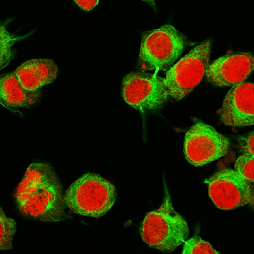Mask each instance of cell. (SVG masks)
Instances as JSON below:
<instances>
[{"mask_svg": "<svg viewBox=\"0 0 254 254\" xmlns=\"http://www.w3.org/2000/svg\"><path fill=\"white\" fill-rule=\"evenodd\" d=\"M189 233L187 222L174 209L165 189L160 207L148 213L141 224L142 240L151 248L171 252L186 241Z\"/></svg>", "mask_w": 254, "mask_h": 254, "instance_id": "cell-2", "label": "cell"}, {"mask_svg": "<svg viewBox=\"0 0 254 254\" xmlns=\"http://www.w3.org/2000/svg\"><path fill=\"white\" fill-rule=\"evenodd\" d=\"M230 146L228 138L214 127L198 122L185 134L184 152L188 162L200 167L224 156Z\"/></svg>", "mask_w": 254, "mask_h": 254, "instance_id": "cell-7", "label": "cell"}, {"mask_svg": "<svg viewBox=\"0 0 254 254\" xmlns=\"http://www.w3.org/2000/svg\"><path fill=\"white\" fill-rule=\"evenodd\" d=\"M254 84L244 82L231 88L221 109L222 122L228 126L244 127L254 123Z\"/></svg>", "mask_w": 254, "mask_h": 254, "instance_id": "cell-10", "label": "cell"}, {"mask_svg": "<svg viewBox=\"0 0 254 254\" xmlns=\"http://www.w3.org/2000/svg\"><path fill=\"white\" fill-rule=\"evenodd\" d=\"M208 193L215 206L230 210L245 205L253 206V185L235 170H221L205 181Z\"/></svg>", "mask_w": 254, "mask_h": 254, "instance_id": "cell-8", "label": "cell"}, {"mask_svg": "<svg viewBox=\"0 0 254 254\" xmlns=\"http://www.w3.org/2000/svg\"><path fill=\"white\" fill-rule=\"evenodd\" d=\"M24 36H16L8 32L0 23V70L6 67L12 58V47Z\"/></svg>", "mask_w": 254, "mask_h": 254, "instance_id": "cell-13", "label": "cell"}, {"mask_svg": "<svg viewBox=\"0 0 254 254\" xmlns=\"http://www.w3.org/2000/svg\"><path fill=\"white\" fill-rule=\"evenodd\" d=\"M16 232V223L0 207V251L10 250Z\"/></svg>", "mask_w": 254, "mask_h": 254, "instance_id": "cell-14", "label": "cell"}, {"mask_svg": "<svg viewBox=\"0 0 254 254\" xmlns=\"http://www.w3.org/2000/svg\"><path fill=\"white\" fill-rule=\"evenodd\" d=\"M14 72L24 89L37 91L55 80L58 67L51 59H35L23 63Z\"/></svg>", "mask_w": 254, "mask_h": 254, "instance_id": "cell-11", "label": "cell"}, {"mask_svg": "<svg viewBox=\"0 0 254 254\" xmlns=\"http://www.w3.org/2000/svg\"><path fill=\"white\" fill-rule=\"evenodd\" d=\"M254 156L249 153L241 155L235 164V171L251 183L254 180Z\"/></svg>", "mask_w": 254, "mask_h": 254, "instance_id": "cell-16", "label": "cell"}, {"mask_svg": "<svg viewBox=\"0 0 254 254\" xmlns=\"http://www.w3.org/2000/svg\"><path fill=\"white\" fill-rule=\"evenodd\" d=\"M124 100L134 109L144 112L161 108L169 96L163 78L144 72H131L122 81Z\"/></svg>", "mask_w": 254, "mask_h": 254, "instance_id": "cell-6", "label": "cell"}, {"mask_svg": "<svg viewBox=\"0 0 254 254\" xmlns=\"http://www.w3.org/2000/svg\"><path fill=\"white\" fill-rule=\"evenodd\" d=\"M211 45L210 40L199 43L166 72L163 82L169 97L181 100L199 84L205 75Z\"/></svg>", "mask_w": 254, "mask_h": 254, "instance_id": "cell-5", "label": "cell"}, {"mask_svg": "<svg viewBox=\"0 0 254 254\" xmlns=\"http://www.w3.org/2000/svg\"><path fill=\"white\" fill-rule=\"evenodd\" d=\"M40 96V90L24 89L14 71L0 78V104L7 109L30 107Z\"/></svg>", "mask_w": 254, "mask_h": 254, "instance_id": "cell-12", "label": "cell"}, {"mask_svg": "<svg viewBox=\"0 0 254 254\" xmlns=\"http://www.w3.org/2000/svg\"><path fill=\"white\" fill-rule=\"evenodd\" d=\"M242 146L245 153L254 154V132H251L248 136L245 138L242 141Z\"/></svg>", "mask_w": 254, "mask_h": 254, "instance_id": "cell-17", "label": "cell"}, {"mask_svg": "<svg viewBox=\"0 0 254 254\" xmlns=\"http://www.w3.org/2000/svg\"><path fill=\"white\" fill-rule=\"evenodd\" d=\"M74 2L85 11L91 10L98 3V0H75Z\"/></svg>", "mask_w": 254, "mask_h": 254, "instance_id": "cell-18", "label": "cell"}, {"mask_svg": "<svg viewBox=\"0 0 254 254\" xmlns=\"http://www.w3.org/2000/svg\"><path fill=\"white\" fill-rule=\"evenodd\" d=\"M116 197L115 186L94 173L84 174L67 189L64 204L74 213L99 218L113 206Z\"/></svg>", "mask_w": 254, "mask_h": 254, "instance_id": "cell-3", "label": "cell"}, {"mask_svg": "<svg viewBox=\"0 0 254 254\" xmlns=\"http://www.w3.org/2000/svg\"><path fill=\"white\" fill-rule=\"evenodd\" d=\"M186 46L183 34L170 24L147 32L141 42L138 64L145 70L169 68L183 53Z\"/></svg>", "mask_w": 254, "mask_h": 254, "instance_id": "cell-4", "label": "cell"}, {"mask_svg": "<svg viewBox=\"0 0 254 254\" xmlns=\"http://www.w3.org/2000/svg\"><path fill=\"white\" fill-rule=\"evenodd\" d=\"M254 58L251 52L227 54L208 65L207 80L215 86H234L246 79L253 72Z\"/></svg>", "mask_w": 254, "mask_h": 254, "instance_id": "cell-9", "label": "cell"}, {"mask_svg": "<svg viewBox=\"0 0 254 254\" xmlns=\"http://www.w3.org/2000/svg\"><path fill=\"white\" fill-rule=\"evenodd\" d=\"M15 198L19 211L28 217L47 222L66 218L61 184L47 163L30 165L16 189Z\"/></svg>", "mask_w": 254, "mask_h": 254, "instance_id": "cell-1", "label": "cell"}, {"mask_svg": "<svg viewBox=\"0 0 254 254\" xmlns=\"http://www.w3.org/2000/svg\"><path fill=\"white\" fill-rule=\"evenodd\" d=\"M182 254H220L208 242L194 236L185 242Z\"/></svg>", "mask_w": 254, "mask_h": 254, "instance_id": "cell-15", "label": "cell"}]
</instances>
